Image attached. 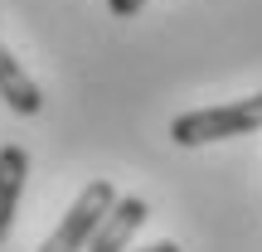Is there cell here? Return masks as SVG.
<instances>
[{"label":"cell","instance_id":"8992f818","mask_svg":"<svg viewBox=\"0 0 262 252\" xmlns=\"http://www.w3.org/2000/svg\"><path fill=\"white\" fill-rule=\"evenodd\" d=\"M141 5H146V0H107V10H112L117 19H126V15H136Z\"/></svg>","mask_w":262,"mask_h":252},{"label":"cell","instance_id":"52a82bcc","mask_svg":"<svg viewBox=\"0 0 262 252\" xmlns=\"http://www.w3.org/2000/svg\"><path fill=\"white\" fill-rule=\"evenodd\" d=\"M136 252H180L175 243H150V247H136Z\"/></svg>","mask_w":262,"mask_h":252},{"label":"cell","instance_id":"3957f363","mask_svg":"<svg viewBox=\"0 0 262 252\" xmlns=\"http://www.w3.org/2000/svg\"><path fill=\"white\" fill-rule=\"evenodd\" d=\"M150 218V209H146V199H117L112 204V214L102 218V228L93 233V243H88V252H126V243L136 238V228Z\"/></svg>","mask_w":262,"mask_h":252},{"label":"cell","instance_id":"6da1fadb","mask_svg":"<svg viewBox=\"0 0 262 252\" xmlns=\"http://www.w3.org/2000/svg\"><path fill=\"white\" fill-rule=\"evenodd\" d=\"M262 131V93L238 97L224 107H199V112H180L170 122V141L175 146H209V141H228V136H253Z\"/></svg>","mask_w":262,"mask_h":252},{"label":"cell","instance_id":"277c9868","mask_svg":"<svg viewBox=\"0 0 262 252\" xmlns=\"http://www.w3.org/2000/svg\"><path fill=\"white\" fill-rule=\"evenodd\" d=\"M25 175H29V155L25 146H0V243L10 238L19 194H25Z\"/></svg>","mask_w":262,"mask_h":252},{"label":"cell","instance_id":"7a4b0ae2","mask_svg":"<svg viewBox=\"0 0 262 252\" xmlns=\"http://www.w3.org/2000/svg\"><path fill=\"white\" fill-rule=\"evenodd\" d=\"M112 204H117V189L107 185V179H93V185L73 199V209L63 214V223L49 233V243L39 252H88L93 233L102 228V218L112 214Z\"/></svg>","mask_w":262,"mask_h":252},{"label":"cell","instance_id":"5b68a950","mask_svg":"<svg viewBox=\"0 0 262 252\" xmlns=\"http://www.w3.org/2000/svg\"><path fill=\"white\" fill-rule=\"evenodd\" d=\"M0 97H5V107H10V112H19V117H34L39 107H44L39 83L15 63V54H10L5 44H0Z\"/></svg>","mask_w":262,"mask_h":252}]
</instances>
